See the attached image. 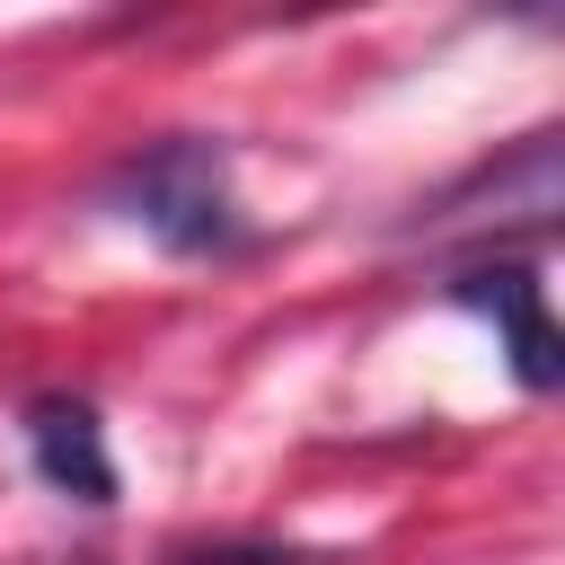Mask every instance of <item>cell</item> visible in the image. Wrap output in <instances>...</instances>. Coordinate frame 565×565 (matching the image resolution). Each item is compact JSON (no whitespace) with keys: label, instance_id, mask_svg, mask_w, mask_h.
Returning <instances> with one entry per match:
<instances>
[{"label":"cell","instance_id":"obj_1","mask_svg":"<svg viewBox=\"0 0 565 565\" xmlns=\"http://www.w3.org/2000/svg\"><path fill=\"white\" fill-rule=\"evenodd\" d=\"M106 194H115V212L141 221L168 256H230V247H247L230 159H221V141H203V132L141 141V150L115 168Z\"/></svg>","mask_w":565,"mask_h":565},{"label":"cell","instance_id":"obj_2","mask_svg":"<svg viewBox=\"0 0 565 565\" xmlns=\"http://www.w3.org/2000/svg\"><path fill=\"white\" fill-rule=\"evenodd\" d=\"M565 212V150H556V132H521L503 159H477L459 185H441L424 212H415V230H547Z\"/></svg>","mask_w":565,"mask_h":565},{"label":"cell","instance_id":"obj_3","mask_svg":"<svg viewBox=\"0 0 565 565\" xmlns=\"http://www.w3.org/2000/svg\"><path fill=\"white\" fill-rule=\"evenodd\" d=\"M450 300H459V309H477V318H494V335L512 344V380H521L530 397H539V388H556L565 344H556V318H547V282H539V265H521V256L459 265V274H450Z\"/></svg>","mask_w":565,"mask_h":565},{"label":"cell","instance_id":"obj_4","mask_svg":"<svg viewBox=\"0 0 565 565\" xmlns=\"http://www.w3.org/2000/svg\"><path fill=\"white\" fill-rule=\"evenodd\" d=\"M26 450H35V477L71 503H115V459H106V424L88 397L71 388H44L26 406Z\"/></svg>","mask_w":565,"mask_h":565},{"label":"cell","instance_id":"obj_5","mask_svg":"<svg viewBox=\"0 0 565 565\" xmlns=\"http://www.w3.org/2000/svg\"><path fill=\"white\" fill-rule=\"evenodd\" d=\"M168 565H327L309 547H274V539H212V547H177Z\"/></svg>","mask_w":565,"mask_h":565}]
</instances>
